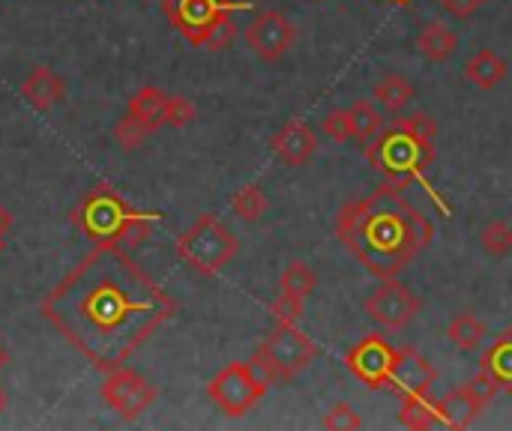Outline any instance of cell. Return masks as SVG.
<instances>
[{
  "label": "cell",
  "instance_id": "6da1fadb",
  "mask_svg": "<svg viewBox=\"0 0 512 431\" xmlns=\"http://www.w3.org/2000/svg\"><path fill=\"white\" fill-rule=\"evenodd\" d=\"M174 312L171 294L126 246H93L42 300L45 321L99 372L126 366Z\"/></svg>",
  "mask_w": 512,
  "mask_h": 431
},
{
  "label": "cell",
  "instance_id": "7a4b0ae2",
  "mask_svg": "<svg viewBox=\"0 0 512 431\" xmlns=\"http://www.w3.org/2000/svg\"><path fill=\"white\" fill-rule=\"evenodd\" d=\"M402 192L384 183L372 195L345 204L336 219L342 246L378 279H396L435 237L432 222Z\"/></svg>",
  "mask_w": 512,
  "mask_h": 431
},
{
  "label": "cell",
  "instance_id": "3957f363",
  "mask_svg": "<svg viewBox=\"0 0 512 431\" xmlns=\"http://www.w3.org/2000/svg\"><path fill=\"white\" fill-rule=\"evenodd\" d=\"M435 132L438 126L429 114L399 117L366 144V159L390 186L408 189L435 162Z\"/></svg>",
  "mask_w": 512,
  "mask_h": 431
},
{
  "label": "cell",
  "instance_id": "277c9868",
  "mask_svg": "<svg viewBox=\"0 0 512 431\" xmlns=\"http://www.w3.org/2000/svg\"><path fill=\"white\" fill-rule=\"evenodd\" d=\"M162 213L156 210H135L114 186L99 183L93 186L81 204L72 210L75 228L93 243V246H138L144 243Z\"/></svg>",
  "mask_w": 512,
  "mask_h": 431
},
{
  "label": "cell",
  "instance_id": "5b68a950",
  "mask_svg": "<svg viewBox=\"0 0 512 431\" xmlns=\"http://www.w3.org/2000/svg\"><path fill=\"white\" fill-rule=\"evenodd\" d=\"M174 252L198 276H207L210 279V276H216L222 267H228L234 261V255L240 252V240L216 216H201L192 228H186L177 237Z\"/></svg>",
  "mask_w": 512,
  "mask_h": 431
},
{
  "label": "cell",
  "instance_id": "8992f818",
  "mask_svg": "<svg viewBox=\"0 0 512 431\" xmlns=\"http://www.w3.org/2000/svg\"><path fill=\"white\" fill-rule=\"evenodd\" d=\"M318 357V345L297 330V324H279L255 351L252 366L267 384H288L300 372H306Z\"/></svg>",
  "mask_w": 512,
  "mask_h": 431
},
{
  "label": "cell",
  "instance_id": "52a82bcc",
  "mask_svg": "<svg viewBox=\"0 0 512 431\" xmlns=\"http://www.w3.org/2000/svg\"><path fill=\"white\" fill-rule=\"evenodd\" d=\"M267 381L255 372L252 363H231L225 366L207 387V396L213 405L228 414V417H243L249 414L267 393Z\"/></svg>",
  "mask_w": 512,
  "mask_h": 431
},
{
  "label": "cell",
  "instance_id": "ba28073f",
  "mask_svg": "<svg viewBox=\"0 0 512 431\" xmlns=\"http://www.w3.org/2000/svg\"><path fill=\"white\" fill-rule=\"evenodd\" d=\"M351 375L366 384L369 390H384L393 384L396 375V363H399V348L393 342H387V336L381 333H369L366 339H360L348 357H345Z\"/></svg>",
  "mask_w": 512,
  "mask_h": 431
},
{
  "label": "cell",
  "instance_id": "9c48e42d",
  "mask_svg": "<svg viewBox=\"0 0 512 431\" xmlns=\"http://www.w3.org/2000/svg\"><path fill=\"white\" fill-rule=\"evenodd\" d=\"M162 9H165V15L171 18V24L183 33L186 42L204 48L210 30H213L228 12L246 9V3H234V0H165Z\"/></svg>",
  "mask_w": 512,
  "mask_h": 431
},
{
  "label": "cell",
  "instance_id": "30bf717a",
  "mask_svg": "<svg viewBox=\"0 0 512 431\" xmlns=\"http://www.w3.org/2000/svg\"><path fill=\"white\" fill-rule=\"evenodd\" d=\"M99 396H102V402L111 411H117L120 420L135 423L156 402V387L144 375H138L135 369L120 366V369L105 372V381L99 387Z\"/></svg>",
  "mask_w": 512,
  "mask_h": 431
},
{
  "label": "cell",
  "instance_id": "8fae6325",
  "mask_svg": "<svg viewBox=\"0 0 512 431\" xmlns=\"http://www.w3.org/2000/svg\"><path fill=\"white\" fill-rule=\"evenodd\" d=\"M363 306L369 318L387 330H405L423 312V300L396 279H384V285L375 294H369Z\"/></svg>",
  "mask_w": 512,
  "mask_h": 431
},
{
  "label": "cell",
  "instance_id": "7c38bea8",
  "mask_svg": "<svg viewBox=\"0 0 512 431\" xmlns=\"http://www.w3.org/2000/svg\"><path fill=\"white\" fill-rule=\"evenodd\" d=\"M243 39L261 60L276 63L291 51V45L297 39V27L282 12L264 9L249 21V27L243 30Z\"/></svg>",
  "mask_w": 512,
  "mask_h": 431
},
{
  "label": "cell",
  "instance_id": "4fadbf2b",
  "mask_svg": "<svg viewBox=\"0 0 512 431\" xmlns=\"http://www.w3.org/2000/svg\"><path fill=\"white\" fill-rule=\"evenodd\" d=\"M492 399H495L492 387L483 378H474L468 387H459V390L447 393L438 402L441 426H447V429H468V426H474Z\"/></svg>",
  "mask_w": 512,
  "mask_h": 431
},
{
  "label": "cell",
  "instance_id": "5bb4252c",
  "mask_svg": "<svg viewBox=\"0 0 512 431\" xmlns=\"http://www.w3.org/2000/svg\"><path fill=\"white\" fill-rule=\"evenodd\" d=\"M435 381H438V372L423 354H417L414 348H399V363H396L390 390H399L402 396H411V393L429 396Z\"/></svg>",
  "mask_w": 512,
  "mask_h": 431
},
{
  "label": "cell",
  "instance_id": "9a60e30c",
  "mask_svg": "<svg viewBox=\"0 0 512 431\" xmlns=\"http://www.w3.org/2000/svg\"><path fill=\"white\" fill-rule=\"evenodd\" d=\"M270 147H273V153H276L285 165L303 168V165H309V159L315 156L318 138H315V132H312L303 120H288V123L273 135Z\"/></svg>",
  "mask_w": 512,
  "mask_h": 431
},
{
  "label": "cell",
  "instance_id": "2e32d148",
  "mask_svg": "<svg viewBox=\"0 0 512 431\" xmlns=\"http://www.w3.org/2000/svg\"><path fill=\"white\" fill-rule=\"evenodd\" d=\"M492 393H512V333H501L480 360V375Z\"/></svg>",
  "mask_w": 512,
  "mask_h": 431
},
{
  "label": "cell",
  "instance_id": "e0dca14e",
  "mask_svg": "<svg viewBox=\"0 0 512 431\" xmlns=\"http://www.w3.org/2000/svg\"><path fill=\"white\" fill-rule=\"evenodd\" d=\"M21 96L36 108V111H51L54 105L63 102L66 96V81L54 72V69H33L24 84H21Z\"/></svg>",
  "mask_w": 512,
  "mask_h": 431
},
{
  "label": "cell",
  "instance_id": "ac0fdd59",
  "mask_svg": "<svg viewBox=\"0 0 512 431\" xmlns=\"http://www.w3.org/2000/svg\"><path fill=\"white\" fill-rule=\"evenodd\" d=\"M165 105H168V93L159 87H141L132 99L126 114L138 123H144L150 132H156L159 126H165Z\"/></svg>",
  "mask_w": 512,
  "mask_h": 431
},
{
  "label": "cell",
  "instance_id": "d6986e66",
  "mask_svg": "<svg viewBox=\"0 0 512 431\" xmlns=\"http://www.w3.org/2000/svg\"><path fill=\"white\" fill-rule=\"evenodd\" d=\"M417 48H420V54H423L426 60H432V63H444V60H450V57L456 54V48H459V36H456L447 24H441V21H429V24L423 27V33L417 36Z\"/></svg>",
  "mask_w": 512,
  "mask_h": 431
},
{
  "label": "cell",
  "instance_id": "ffe728a7",
  "mask_svg": "<svg viewBox=\"0 0 512 431\" xmlns=\"http://www.w3.org/2000/svg\"><path fill=\"white\" fill-rule=\"evenodd\" d=\"M465 75H468L477 87L492 90V87H498V84L507 78V60H504L498 51H492V48H480V51L468 60Z\"/></svg>",
  "mask_w": 512,
  "mask_h": 431
},
{
  "label": "cell",
  "instance_id": "44dd1931",
  "mask_svg": "<svg viewBox=\"0 0 512 431\" xmlns=\"http://www.w3.org/2000/svg\"><path fill=\"white\" fill-rule=\"evenodd\" d=\"M375 99L387 114H399L408 108V102L414 99V84L402 75V72H387L378 84H375Z\"/></svg>",
  "mask_w": 512,
  "mask_h": 431
},
{
  "label": "cell",
  "instance_id": "7402d4cb",
  "mask_svg": "<svg viewBox=\"0 0 512 431\" xmlns=\"http://www.w3.org/2000/svg\"><path fill=\"white\" fill-rule=\"evenodd\" d=\"M399 420L402 426L411 431H429L441 426V417H438V405L429 402V396H402V411H399Z\"/></svg>",
  "mask_w": 512,
  "mask_h": 431
},
{
  "label": "cell",
  "instance_id": "603a6c76",
  "mask_svg": "<svg viewBox=\"0 0 512 431\" xmlns=\"http://www.w3.org/2000/svg\"><path fill=\"white\" fill-rule=\"evenodd\" d=\"M447 339L459 348V351H477L486 339V324L474 315V312H459L450 324H447Z\"/></svg>",
  "mask_w": 512,
  "mask_h": 431
},
{
  "label": "cell",
  "instance_id": "cb8c5ba5",
  "mask_svg": "<svg viewBox=\"0 0 512 431\" xmlns=\"http://www.w3.org/2000/svg\"><path fill=\"white\" fill-rule=\"evenodd\" d=\"M351 120H354V141L360 144H369L384 129V114L369 99H357L351 105Z\"/></svg>",
  "mask_w": 512,
  "mask_h": 431
},
{
  "label": "cell",
  "instance_id": "d4e9b609",
  "mask_svg": "<svg viewBox=\"0 0 512 431\" xmlns=\"http://www.w3.org/2000/svg\"><path fill=\"white\" fill-rule=\"evenodd\" d=\"M315 285H318V276H315V270H312L306 261L288 264L285 273H282V279H279V288H282L285 294L300 297V300L312 297V294H315Z\"/></svg>",
  "mask_w": 512,
  "mask_h": 431
},
{
  "label": "cell",
  "instance_id": "484cf974",
  "mask_svg": "<svg viewBox=\"0 0 512 431\" xmlns=\"http://www.w3.org/2000/svg\"><path fill=\"white\" fill-rule=\"evenodd\" d=\"M231 210L243 219V222H258L267 213V195L258 183H249L243 189H237V195L231 198Z\"/></svg>",
  "mask_w": 512,
  "mask_h": 431
},
{
  "label": "cell",
  "instance_id": "4316f807",
  "mask_svg": "<svg viewBox=\"0 0 512 431\" xmlns=\"http://www.w3.org/2000/svg\"><path fill=\"white\" fill-rule=\"evenodd\" d=\"M480 243H483V252L492 255V258H507L512 252V228L510 222L504 219H495L483 228L480 234Z\"/></svg>",
  "mask_w": 512,
  "mask_h": 431
},
{
  "label": "cell",
  "instance_id": "83f0119b",
  "mask_svg": "<svg viewBox=\"0 0 512 431\" xmlns=\"http://www.w3.org/2000/svg\"><path fill=\"white\" fill-rule=\"evenodd\" d=\"M150 135H153V132H150L144 123L132 120L129 114H126L123 120H117V126H114V138H117V144H120L126 153H129V150H135V147H141Z\"/></svg>",
  "mask_w": 512,
  "mask_h": 431
},
{
  "label": "cell",
  "instance_id": "f1b7e54d",
  "mask_svg": "<svg viewBox=\"0 0 512 431\" xmlns=\"http://www.w3.org/2000/svg\"><path fill=\"white\" fill-rule=\"evenodd\" d=\"M324 132L333 138V141H354V120H351V108H336L324 117Z\"/></svg>",
  "mask_w": 512,
  "mask_h": 431
},
{
  "label": "cell",
  "instance_id": "f546056e",
  "mask_svg": "<svg viewBox=\"0 0 512 431\" xmlns=\"http://www.w3.org/2000/svg\"><path fill=\"white\" fill-rule=\"evenodd\" d=\"M360 426H363V420H360V414H357L348 402H339V405H333V408L324 414V429L357 431Z\"/></svg>",
  "mask_w": 512,
  "mask_h": 431
},
{
  "label": "cell",
  "instance_id": "4dcf8cb0",
  "mask_svg": "<svg viewBox=\"0 0 512 431\" xmlns=\"http://www.w3.org/2000/svg\"><path fill=\"white\" fill-rule=\"evenodd\" d=\"M270 315L276 318V324L291 327V324H297V321H300V315H303V300H300V297H294V294H285V291H282V294L273 300Z\"/></svg>",
  "mask_w": 512,
  "mask_h": 431
},
{
  "label": "cell",
  "instance_id": "1f68e13d",
  "mask_svg": "<svg viewBox=\"0 0 512 431\" xmlns=\"http://www.w3.org/2000/svg\"><path fill=\"white\" fill-rule=\"evenodd\" d=\"M195 120V105L186 99V96H168V105H165V123L174 126V129H183Z\"/></svg>",
  "mask_w": 512,
  "mask_h": 431
},
{
  "label": "cell",
  "instance_id": "d6a6232c",
  "mask_svg": "<svg viewBox=\"0 0 512 431\" xmlns=\"http://www.w3.org/2000/svg\"><path fill=\"white\" fill-rule=\"evenodd\" d=\"M234 36H237V21H234V12H228L213 30H210V36H207V42H204V48H210V51H222V48H228L231 42H234Z\"/></svg>",
  "mask_w": 512,
  "mask_h": 431
},
{
  "label": "cell",
  "instance_id": "836d02e7",
  "mask_svg": "<svg viewBox=\"0 0 512 431\" xmlns=\"http://www.w3.org/2000/svg\"><path fill=\"white\" fill-rule=\"evenodd\" d=\"M444 3V9L450 12V15H456V18H471L486 0H441Z\"/></svg>",
  "mask_w": 512,
  "mask_h": 431
},
{
  "label": "cell",
  "instance_id": "e575fe53",
  "mask_svg": "<svg viewBox=\"0 0 512 431\" xmlns=\"http://www.w3.org/2000/svg\"><path fill=\"white\" fill-rule=\"evenodd\" d=\"M12 228V213L0 204V234H6Z\"/></svg>",
  "mask_w": 512,
  "mask_h": 431
},
{
  "label": "cell",
  "instance_id": "d590c367",
  "mask_svg": "<svg viewBox=\"0 0 512 431\" xmlns=\"http://www.w3.org/2000/svg\"><path fill=\"white\" fill-rule=\"evenodd\" d=\"M6 366H9V351H6V348L0 345V372H3Z\"/></svg>",
  "mask_w": 512,
  "mask_h": 431
},
{
  "label": "cell",
  "instance_id": "8d00e7d4",
  "mask_svg": "<svg viewBox=\"0 0 512 431\" xmlns=\"http://www.w3.org/2000/svg\"><path fill=\"white\" fill-rule=\"evenodd\" d=\"M3 411H6V393L0 390V414H3Z\"/></svg>",
  "mask_w": 512,
  "mask_h": 431
},
{
  "label": "cell",
  "instance_id": "74e56055",
  "mask_svg": "<svg viewBox=\"0 0 512 431\" xmlns=\"http://www.w3.org/2000/svg\"><path fill=\"white\" fill-rule=\"evenodd\" d=\"M390 3H399V6H411V3H417V0H390Z\"/></svg>",
  "mask_w": 512,
  "mask_h": 431
},
{
  "label": "cell",
  "instance_id": "f35d334b",
  "mask_svg": "<svg viewBox=\"0 0 512 431\" xmlns=\"http://www.w3.org/2000/svg\"><path fill=\"white\" fill-rule=\"evenodd\" d=\"M3 246H6V243H3V234H0V255H3Z\"/></svg>",
  "mask_w": 512,
  "mask_h": 431
},
{
  "label": "cell",
  "instance_id": "ab89813d",
  "mask_svg": "<svg viewBox=\"0 0 512 431\" xmlns=\"http://www.w3.org/2000/svg\"><path fill=\"white\" fill-rule=\"evenodd\" d=\"M162 3H165V0H162Z\"/></svg>",
  "mask_w": 512,
  "mask_h": 431
}]
</instances>
